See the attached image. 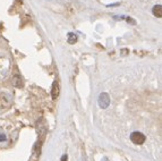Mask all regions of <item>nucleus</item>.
Segmentation results:
<instances>
[{
  "mask_svg": "<svg viewBox=\"0 0 162 161\" xmlns=\"http://www.w3.org/2000/svg\"><path fill=\"white\" fill-rule=\"evenodd\" d=\"M77 41V35L74 33H69L68 34V43L69 44H74Z\"/></svg>",
  "mask_w": 162,
  "mask_h": 161,
  "instance_id": "0eeeda50",
  "label": "nucleus"
},
{
  "mask_svg": "<svg viewBox=\"0 0 162 161\" xmlns=\"http://www.w3.org/2000/svg\"><path fill=\"white\" fill-rule=\"evenodd\" d=\"M98 103H99V107L102 109H107L110 105V96L108 93L106 92H103L101 93L100 96H99V99H98Z\"/></svg>",
  "mask_w": 162,
  "mask_h": 161,
  "instance_id": "f03ea898",
  "label": "nucleus"
},
{
  "mask_svg": "<svg viewBox=\"0 0 162 161\" xmlns=\"http://www.w3.org/2000/svg\"><path fill=\"white\" fill-rule=\"evenodd\" d=\"M67 159H68L67 154H65V156H62V158H61V161H67Z\"/></svg>",
  "mask_w": 162,
  "mask_h": 161,
  "instance_id": "6e6552de",
  "label": "nucleus"
},
{
  "mask_svg": "<svg viewBox=\"0 0 162 161\" xmlns=\"http://www.w3.org/2000/svg\"><path fill=\"white\" fill-rule=\"evenodd\" d=\"M0 141H6V136L5 135H0Z\"/></svg>",
  "mask_w": 162,
  "mask_h": 161,
  "instance_id": "1a4fd4ad",
  "label": "nucleus"
},
{
  "mask_svg": "<svg viewBox=\"0 0 162 161\" xmlns=\"http://www.w3.org/2000/svg\"><path fill=\"white\" fill-rule=\"evenodd\" d=\"M152 13H153V15L155 16V17L161 18L162 17V7H161V5H155V6L153 7V9H152Z\"/></svg>",
  "mask_w": 162,
  "mask_h": 161,
  "instance_id": "39448f33",
  "label": "nucleus"
},
{
  "mask_svg": "<svg viewBox=\"0 0 162 161\" xmlns=\"http://www.w3.org/2000/svg\"><path fill=\"white\" fill-rule=\"evenodd\" d=\"M51 96H52V99L56 100L58 96H59V82L56 79L53 84H52V91H51Z\"/></svg>",
  "mask_w": 162,
  "mask_h": 161,
  "instance_id": "20e7f679",
  "label": "nucleus"
},
{
  "mask_svg": "<svg viewBox=\"0 0 162 161\" xmlns=\"http://www.w3.org/2000/svg\"><path fill=\"white\" fill-rule=\"evenodd\" d=\"M145 139H146L145 135L141 132H133L130 134V141L136 145H142L145 142Z\"/></svg>",
  "mask_w": 162,
  "mask_h": 161,
  "instance_id": "f257e3e1",
  "label": "nucleus"
},
{
  "mask_svg": "<svg viewBox=\"0 0 162 161\" xmlns=\"http://www.w3.org/2000/svg\"><path fill=\"white\" fill-rule=\"evenodd\" d=\"M10 106V100H9L8 96H0V110L1 109H7Z\"/></svg>",
  "mask_w": 162,
  "mask_h": 161,
  "instance_id": "7ed1b4c3",
  "label": "nucleus"
},
{
  "mask_svg": "<svg viewBox=\"0 0 162 161\" xmlns=\"http://www.w3.org/2000/svg\"><path fill=\"white\" fill-rule=\"evenodd\" d=\"M13 85H15V86L17 87H21L23 86V83H22V79L19 77V76H15L13 79Z\"/></svg>",
  "mask_w": 162,
  "mask_h": 161,
  "instance_id": "423d86ee",
  "label": "nucleus"
}]
</instances>
